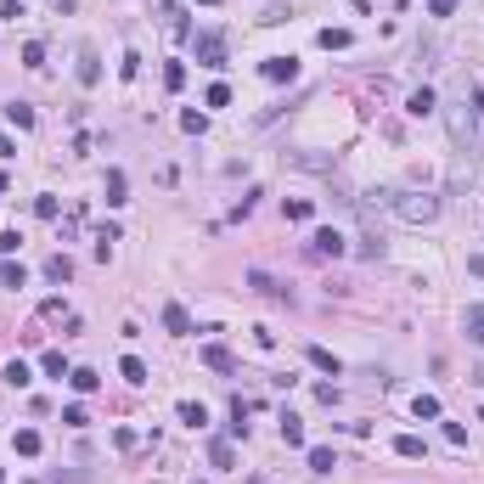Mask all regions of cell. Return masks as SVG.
<instances>
[{"mask_svg":"<svg viewBox=\"0 0 484 484\" xmlns=\"http://www.w3.org/2000/svg\"><path fill=\"white\" fill-rule=\"evenodd\" d=\"M378 197H383L400 220H411V226H428V220H439V209H445L434 192H378Z\"/></svg>","mask_w":484,"mask_h":484,"instance_id":"obj_1","label":"cell"},{"mask_svg":"<svg viewBox=\"0 0 484 484\" xmlns=\"http://www.w3.org/2000/svg\"><path fill=\"white\" fill-rule=\"evenodd\" d=\"M192 51H197L203 68H226V34L220 28H197L192 34Z\"/></svg>","mask_w":484,"mask_h":484,"instance_id":"obj_2","label":"cell"},{"mask_svg":"<svg viewBox=\"0 0 484 484\" xmlns=\"http://www.w3.org/2000/svg\"><path fill=\"white\" fill-rule=\"evenodd\" d=\"M405 113H411V119H434V113H439V96H434L428 84H417V90L405 96Z\"/></svg>","mask_w":484,"mask_h":484,"instance_id":"obj_3","label":"cell"},{"mask_svg":"<svg viewBox=\"0 0 484 484\" xmlns=\"http://www.w3.org/2000/svg\"><path fill=\"white\" fill-rule=\"evenodd\" d=\"M259 74H265L270 84H293V79H299V62H293V57H265Z\"/></svg>","mask_w":484,"mask_h":484,"instance_id":"obj_4","label":"cell"},{"mask_svg":"<svg viewBox=\"0 0 484 484\" xmlns=\"http://www.w3.org/2000/svg\"><path fill=\"white\" fill-rule=\"evenodd\" d=\"M242 282H248V287H253V293H265V299H293V293H287V287H282V282H276V276H270V270H248V276H242Z\"/></svg>","mask_w":484,"mask_h":484,"instance_id":"obj_5","label":"cell"},{"mask_svg":"<svg viewBox=\"0 0 484 484\" xmlns=\"http://www.w3.org/2000/svg\"><path fill=\"white\" fill-rule=\"evenodd\" d=\"M79 84H101V57H96V45H79Z\"/></svg>","mask_w":484,"mask_h":484,"instance_id":"obj_6","label":"cell"},{"mask_svg":"<svg viewBox=\"0 0 484 484\" xmlns=\"http://www.w3.org/2000/svg\"><path fill=\"white\" fill-rule=\"evenodd\" d=\"M310 248H316L321 259H338V253H343V231H332V226H321V231L310 237Z\"/></svg>","mask_w":484,"mask_h":484,"instance_id":"obj_7","label":"cell"},{"mask_svg":"<svg viewBox=\"0 0 484 484\" xmlns=\"http://www.w3.org/2000/svg\"><path fill=\"white\" fill-rule=\"evenodd\" d=\"M349 40H355L349 28H321V34H316V45H321V51H349Z\"/></svg>","mask_w":484,"mask_h":484,"instance_id":"obj_8","label":"cell"},{"mask_svg":"<svg viewBox=\"0 0 484 484\" xmlns=\"http://www.w3.org/2000/svg\"><path fill=\"white\" fill-rule=\"evenodd\" d=\"M124 192H130V180H124V169H107V203H113V209H119V203H130Z\"/></svg>","mask_w":484,"mask_h":484,"instance_id":"obj_9","label":"cell"},{"mask_svg":"<svg viewBox=\"0 0 484 484\" xmlns=\"http://www.w3.org/2000/svg\"><path fill=\"white\" fill-rule=\"evenodd\" d=\"M203 366H214V372H237L231 349H220V343H209V349H203Z\"/></svg>","mask_w":484,"mask_h":484,"instance_id":"obj_10","label":"cell"},{"mask_svg":"<svg viewBox=\"0 0 484 484\" xmlns=\"http://www.w3.org/2000/svg\"><path fill=\"white\" fill-rule=\"evenodd\" d=\"M119 372H124V383H136V389L153 378V372H147V361H136V355H124V361H119Z\"/></svg>","mask_w":484,"mask_h":484,"instance_id":"obj_11","label":"cell"},{"mask_svg":"<svg viewBox=\"0 0 484 484\" xmlns=\"http://www.w3.org/2000/svg\"><path fill=\"white\" fill-rule=\"evenodd\" d=\"M462 326H468V338L484 349V304H468V316H462Z\"/></svg>","mask_w":484,"mask_h":484,"instance_id":"obj_12","label":"cell"},{"mask_svg":"<svg viewBox=\"0 0 484 484\" xmlns=\"http://www.w3.org/2000/svg\"><path fill=\"white\" fill-rule=\"evenodd\" d=\"M163 326H169V332H192V316H186V304H163Z\"/></svg>","mask_w":484,"mask_h":484,"instance_id":"obj_13","label":"cell"},{"mask_svg":"<svg viewBox=\"0 0 484 484\" xmlns=\"http://www.w3.org/2000/svg\"><path fill=\"white\" fill-rule=\"evenodd\" d=\"M68 383H74L79 395H96V389H101V378H96L90 366H74V372H68Z\"/></svg>","mask_w":484,"mask_h":484,"instance_id":"obj_14","label":"cell"},{"mask_svg":"<svg viewBox=\"0 0 484 484\" xmlns=\"http://www.w3.org/2000/svg\"><path fill=\"white\" fill-rule=\"evenodd\" d=\"M6 119H11L17 130H34V107H28V101H6Z\"/></svg>","mask_w":484,"mask_h":484,"instance_id":"obj_15","label":"cell"},{"mask_svg":"<svg viewBox=\"0 0 484 484\" xmlns=\"http://www.w3.org/2000/svg\"><path fill=\"white\" fill-rule=\"evenodd\" d=\"M45 276H51V282H68V276H74V259H68V253H51V259H45Z\"/></svg>","mask_w":484,"mask_h":484,"instance_id":"obj_16","label":"cell"},{"mask_svg":"<svg viewBox=\"0 0 484 484\" xmlns=\"http://www.w3.org/2000/svg\"><path fill=\"white\" fill-rule=\"evenodd\" d=\"M40 366H45V378H68V372H74V366L62 361V349H45V355H40Z\"/></svg>","mask_w":484,"mask_h":484,"instance_id":"obj_17","label":"cell"},{"mask_svg":"<svg viewBox=\"0 0 484 484\" xmlns=\"http://www.w3.org/2000/svg\"><path fill=\"white\" fill-rule=\"evenodd\" d=\"M175 411H180V422H192V428H203V422H209V411H203V400H180Z\"/></svg>","mask_w":484,"mask_h":484,"instance_id":"obj_18","label":"cell"},{"mask_svg":"<svg viewBox=\"0 0 484 484\" xmlns=\"http://www.w3.org/2000/svg\"><path fill=\"white\" fill-rule=\"evenodd\" d=\"M304 456H310V468H316V473H332V468H338V456H332L326 445H310Z\"/></svg>","mask_w":484,"mask_h":484,"instance_id":"obj_19","label":"cell"},{"mask_svg":"<svg viewBox=\"0 0 484 484\" xmlns=\"http://www.w3.org/2000/svg\"><path fill=\"white\" fill-rule=\"evenodd\" d=\"M282 445H293V451L304 445V422L299 417H282Z\"/></svg>","mask_w":484,"mask_h":484,"instance_id":"obj_20","label":"cell"},{"mask_svg":"<svg viewBox=\"0 0 484 484\" xmlns=\"http://www.w3.org/2000/svg\"><path fill=\"white\" fill-rule=\"evenodd\" d=\"M411 411H417V422H434V417H439V400H434V395H417Z\"/></svg>","mask_w":484,"mask_h":484,"instance_id":"obj_21","label":"cell"},{"mask_svg":"<svg viewBox=\"0 0 484 484\" xmlns=\"http://www.w3.org/2000/svg\"><path fill=\"white\" fill-rule=\"evenodd\" d=\"M23 282H28V270H23V265H11V259H6V265H0V287H23Z\"/></svg>","mask_w":484,"mask_h":484,"instance_id":"obj_22","label":"cell"},{"mask_svg":"<svg viewBox=\"0 0 484 484\" xmlns=\"http://www.w3.org/2000/svg\"><path fill=\"white\" fill-rule=\"evenodd\" d=\"M17 456H40V434L34 428H17Z\"/></svg>","mask_w":484,"mask_h":484,"instance_id":"obj_23","label":"cell"},{"mask_svg":"<svg viewBox=\"0 0 484 484\" xmlns=\"http://www.w3.org/2000/svg\"><path fill=\"white\" fill-rule=\"evenodd\" d=\"M209 456H214V468H237V451H231L226 439H214V445H209Z\"/></svg>","mask_w":484,"mask_h":484,"instance_id":"obj_24","label":"cell"},{"mask_svg":"<svg viewBox=\"0 0 484 484\" xmlns=\"http://www.w3.org/2000/svg\"><path fill=\"white\" fill-rule=\"evenodd\" d=\"M23 68H45V45H40V40L23 45Z\"/></svg>","mask_w":484,"mask_h":484,"instance_id":"obj_25","label":"cell"},{"mask_svg":"<svg viewBox=\"0 0 484 484\" xmlns=\"http://www.w3.org/2000/svg\"><path fill=\"white\" fill-rule=\"evenodd\" d=\"M0 378H6V383H11V389H28V366H23V361H11V366H6V372H0Z\"/></svg>","mask_w":484,"mask_h":484,"instance_id":"obj_26","label":"cell"},{"mask_svg":"<svg viewBox=\"0 0 484 484\" xmlns=\"http://www.w3.org/2000/svg\"><path fill=\"white\" fill-rule=\"evenodd\" d=\"M310 366H321V372H332V378H338V361H332V355H326L321 343H310Z\"/></svg>","mask_w":484,"mask_h":484,"instance_id":"obj_27","label":"cell"},{"mask_svg":"<svg viewBox=\"0 0 484 484\" xmlns=\"http://www.w3.org/2000/svg\"><path fill=\"white\" fill-rule=\"evenodd\" d=\"M395 451H400V456H411V462H417V456H422V439H417V434H400V439H395Z\"/></svg>","mask_w":484,"mask_h":484,"instance_id":"obj_28","label":"cell"},{"mask_svg":"<svg viewBox=\"0 0 484 484\" xmlns=\"http://www.w3.org/2000/svg\"><path fill=\"white\" fill-rule=\"evenodd\" d=\"M136 74H141V57L124 51V57H119V79H136Z\"/></svg>","mask_w":484,"mask_h":484,"instance_id":"obj_29","label":"cell"},{"mask_svg":"<svg viewBox=\"0 0 484 484\" xmlns=\"http://www.w3.org/2000/svg\"><path fill=\"white\" fill-rule=\"evenodd\" d=\"M180 130H186V136H203L209 119H203V113H180Z\"/></svg>","mask_w":484,"mask_h":484,"instance_id":"obj_30","label":"cell"},{"mask_svg":"<svg viewBox=\"0 0 484 484\" xmlns=\"http://www.w3.org/2000/svg\"><path fill=\"white\" fill-rule=\"evenodd\" d=\"M310 214H316L310 197H293V203H287V220H310Z\"/></svg>","mask_w":484,"mask_h":484,"instance_id":"obj_31","label":"cell"},{"mask_svg":"<svg viewBox=\"0 0 484 484\" xmlns=\"http://www.w3.org/2000/svg\"><path fill=\"white\" fill-rule=\"evenodd\" d=\"M163 84L180 90V84H186V62H169V68H163Z\"/></svg>","mask_w":484,"mask_h":484,"instance_id":"obj_32","label":"cell"},{"mask_svg":"<svg viewBox=\"0 0 484 484\" xmlns=\"http://www.w3.org/2000/svg\"><path fill=\"white\" fill-rule=\"evenodd\" d=\"M203 101H209V107H226V101H231V90H226V84H209V96H203Z\"/></svg>","mask_w":484,"mask_h":484,"instance_id":"obj_33","label":"cell"},{"mask_svg":"<svg viewBox=\"0 0 484 484\" xmlns=\"http://www.w3.org/2000/svg\"><path fill=\"white\" fill-rule=\"evenodd\" d=\"M34 214L40 220H57V197H34Z\"/></svg>","mask_w":484,"mask_h":484,"instance_id":"obj_34","label":"cell"},{"mask_svg":"<svg viewBox=\"0 0 484 484\" xmlns=\"http://www.w3.org/2000/svg\"><path fill=\"white\" fill-rule=\"evenodd\" d=\"M0 17H11V23H17V17H23V0H0Z\"/></svg>","mask_w":484,"mask_h":484,"instance_id":"obj_35","label":"cell"},{"mask_svg":"<svg viewBox=\"0 0 484 484\" xmlns=\"http://www.w3.org/2000/svg\"><path fill=\"white\" fill-rule=\"evenodd\" d=\"M428 11H434V17H451V11H456V0H428Z\"/></svg>","mask_w":484,"mask_h":484,"instance_id":"obj_36","label":"cell"},{"mask_svg":"<svg viewBox=\"0 0 484 484\" xmlns=\"http://www.w3.org/2000/svg\"><path fill=\"white\" fill-rule=\"evenodd\" d=\"M468 270H473V276H484V253H473V259H468Z\"/></svg>","mask_w":484,"mask_h":484,"instance_id":"obj_37","label":"cell"},{"mask_svg":"<svg viewBox=\"0 0 484 484\" xmlns=\"http://www.w3.org/2000/svg\"><path fill=\"white\" fill-rule=\"evenodd\" d=\"M0 158H17V147H11V141H6V136H0Z\"/></svg>","mask_w":484,"mask_h":484,"instance_id":"obj_38","label":"cell"},{"mask_svg":"<svg viewBox=\"0 0 484 484\" xmlns=\"http://www.w3.org/2000/svg\"><path fill=\"white\" fill-rule=\"evenodd\" d=\"M349 6H355V11H372V0H349Z\"/></svg>","mask_w":484,"mask_h":484,"instance_id":"obj_39","label":"cell"},{"mask_svg":"<svg viewBox=\"0 0 484 484\" xmlns=\"http://www.w3.org/2000/svg\"><path fill=\"white\" fill-rule=\"evenodd\" d=\"M203 6H220V0H203Z\"/></svg>","mask_w":484,"mask_h":484,"instance_id":"obj_40","label":"cell"}]
</instances>
